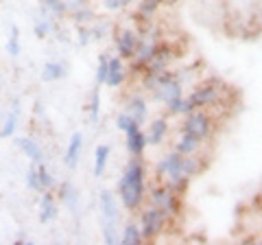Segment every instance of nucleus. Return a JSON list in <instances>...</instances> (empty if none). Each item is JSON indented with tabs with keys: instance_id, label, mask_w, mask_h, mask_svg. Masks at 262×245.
<instances>
[{
	"instance_id": "nucleus-35",
	"label": "nucleus",
	"mask_w": 262,
	"mask_h": 245,
	"mask_svg": "<svg viewBox=\"0 0 262 245\" xmlns=\"http://www.w3.org/2000/svg\"><path fill=\"white\" fill-rule=\"evenodd\" d=\"M39 3H48V0H39Z\"/></svg>"
},
{
	"instance_id": "nucleus-1",
	"label": "nucleus",
	"mask_w": 262,
	"mask_h": 245,
	"mask_svg": "<svg viewBox=\"0 0 262 245\" xmlns=\"http://www.w3.org/2000/svg\"><path fill=\"white\" fill-rule=\"evenodd\" d=\"M146 175H149V169H146L142 158H129L125 171H122V175L118 177V184H116V195L120 199V206L125 210L138 212L144 206L146 191H149Z\"/></svg>"
},
{
	"instance_id": "nucleus-36",
	"label": "nucleus",
	"mask_w": 262,
	"mask_h": 245,
	"mask_svg": "<svg viewBox=\"0 0 262 245\" xmlns=\"http://www.w3.org/2000/svg\"><path fill=\"white\" fill-rule=\"evenodd\" d=\"M260 199H262V193H260Z\"/></svg>"
},
{
	"instance_id": "nucleus-7",
	"label": "nucleus",
	"mask_w": 262,
	"mask_h": 245,
	"mask_svg": "<svg viewBox=\"0 0 262 245\" xmlns=\"http://www.w3.org/2000/svg\"><path fill=\"white\" fill-rule=\"evenodd\" d=\"M208 145L210 142H206V140H201V138H196V136L179 129V136L175 138L173 149L179 151L182 156H206L208 149H210Z\"/></svg>"
},
{
	"instance_id": "nucleus-18",
	"label": "nucleus",
	"mask_w": 262,
	"mask_h": 245,
	"mask_svg": "<svg viewBox=\"0 0 262 245\" xmlns=\"http://www.w3.org/2000/svg\"><path fill=\"white\" fill-rule=\"evenodd\" d=\"M120 243L122 245H142L144 236H142V230H140V223H138V221H129V223L122 226Z\"/></svg>"
},
{
	"instance_id": "nucleus-3",
	"label": "nucleus",
	"mask_w": 262,
	"mask_h": 245,
	"mask_svg": "<svg viewBox=\"0 0 262 245\" xmlns=\"http://www.w3.org/2000/svg\"><path fill=\"white\" fill-rule=\"evenodd\" d=\"M146 203L160 208L173 223L184 215V197L175 193L170 186L160 182V179H155V184L149 186V191H146Z\"/></svg>"
},
{
	"instance_id": "nucleus-30",
	"label": "nucleus",
	"mask_w": 262,
	"mask_h": 245,
	"mask_svg": "<svg viewBox=\"0 0 262 245\" xmlns=\"http://www.w3.org/2000/svg\"><path fill=\"white\" fill-rule=\"evenodd\" d=\"M101 3H103V7H105L107 11L116 13V11H125L127 7L131 5V0H101Z\"/></svg>"
},
{
	"instance_id": "nucleus-34",
	"label": "nucleus",
	"mask_w": 262,
	"mask_h": 245,
	"mask_svg": "<svg viewBox=\"0 0 262 245\" xmlns=\"http://www.w3.org/2000/svg\"><path fill=\"white\" fill-rule=\"evenodd\" d=\"M179 3V0H164V5H166V7H173V5H177Z\"/></svg>"
},
{
	"instance_id": "nucleus-20",
	"label": "nucleus",
	"mask_w": 262,
	"mask_h": 245,
	"mask_svg": "<svg viewBox=\"0 0 262 245\" xmlns=\"http://www.w3.org/2000/svg\"><path fill=\"white\" fill-rule=\"evenodd\" d=\"M90 31H92V39L94 42H101V39L110 37L114 31H116V24L110 22V20H94L92 24H90Z\"/></svg>"
},
{
	"instance_id": "nucleus-23",
	"label": "nucleus",
	"mask_w": 262,
	"mask_h": 245,
	"mask_svg": "<svg viewBox=\"0 0 262 245\" xmlns=\"http://www.w3.org/2000/svg\"><path fill=\"white\" fill-rule=\"evenodd\" d=\"M35 169H37V177H39V184H42V191H53V189H57V179L53 177L51 169H48L44 162L35 165Z\"/></svg>"
},
{
	"instance_id": "nucleus-11",
	"label": "nucleus",
	"mask_w": 262,
	"mask_h": 245,
	"mask_svg": "<svg viewBox=\"0 0 262 245\" xmlns=\"http://www.w3.org/2000/svg\"><path fill=\"white\" fill-rule=\"evenodd\" d=\"M168 134H170L168 116H160V118L151 120L149 129H146V142H149V147H160L168 138Z\"/></svg>"
},
{
	"instance_id": "nucleus-6",
	"label": "nucleus",
	"mask_w": 262,
	"mask_h": 245,
	"mask_svg": "<svg viewBox=\"0 0 262 245\" xmlns=\"http://www.w3.org/2000/svg\"><path fill=\"white\" fill-rule=\"evenodd\" d=\"M138 44H140V31L134 27H116L114 31V46H116V55H120L125 62H129L136 55Z\"/></svg>"
},
{
	"instance_id": "nucleus-31",
	"label": "nucleus",
	"mask_w": 262,
	"mask_h": 245,
	"mask_svg": "<svg viewBox=\"0 0 262 245\" xmlns=\"http://www.w3.org/2000/svg\"><path fill=\"white\" fill-rule=\"evenodd\" d=\"M134 122H138V120H136V118H131V116H129V114H127V112H120V114H118V116H116V127L120 129V132H122V134H125V132H127V129H129L131 125H134Z\"/></svg>"
},
{
	"instance_id": "nucleus-8",
	"label": "nucleus",
	"mask_w": 262,
	"mask_h": 245,
	"mask_svg": "<svg viewBox=\"0 0 262 245\" xmlns=\"http://www.w3.org/2000/svg\"><path fill=\"white\" fill-rule=\"evenodd\" d=\"M125 147L131 158H144V151L149 142H146V132H142L140 122H134L125 132Z\"/></svg>"
},
{
	"instance_id": "nucleus-13",
	"label": "nucleus",
	"mask_w": 262,
	"mask_h": 245,
	"mask_svg": "<svg viewBox=\"0 0 262 245\" xmlns=\"http://www.w3.org/2000/svg\"><path fill=\"white\" fill-rule=\"evenodd\" d=\"M57 195L53 191H44L42 193V199H39V221L48 223V221H55L57 215H59V206H57Z\"/></svg>"
},
{
	"instance_id": "nucleus-19",
	"label": "nucleus",
	"mask_w": 262,
	"mask_h": 245,
	"mask_svg": "<svg viewBox=\"0 0 262 245\" xmlns=\"http://www.w3.org/2000/svg\"><path fill=\"white\" fill-rule=\"evenodd\" d=\"M110 153H112L110 145H98L94 149V177H101L105 173L107 162H110Z\"/></svg>"
},
{
	"instance_id": "nucleus-10",
	"label": "nucleus",
	"mask_w": 262,
	"mask_h": 245,
	"mask_svg": "<svg viewBox=\"0 0 262 245\" xmlns=\"http://www.w3.org/2000/svg\"><path fill=\"white\" fill-rule=\"evenodd\" d=\"M57 199H59L66 208H68L70 212H77L81 208V195H79V189L72 182H68V179H63L61 184H57Z\"/></svg>"
},
{
	"instance_id": "nucleus-27",
	"label": "nucleus",
	"mask_w": 262,
	"mask_h": 245,
	"mask_svg": "<svg viewBox=\"0 0 262 245\" xmlns=\"http://www.w3.org/2000/svg\"><path fill=\"white\" fill-rule=\"evenodd\" d=\"M107 62H110L107 53L98 55V64H96V84L98 86H105V79H107Z\"/></svg>"
},
{
	"instance_id": "nucleus-33",
	"label": "nucleus",
	"mask_w": 262,
	"mask_h": 245,
	"mask_svg": "<svg viewBox=\"0 0 262 245\" xmlns=\"http://www.w3.org/2000/svg\"><path fill=\"white\" fill-rule=\"evenodd\" d=\"M11 112H13V114H18V116L22 114V103H20V99H13V103H11Z\"/></svg>"
},
{
	"instance_id": "nucleus-32",
	"label": "nucleus",
	"mask_w": 262,
	"mask_h": 245,
	"mask_svg": "<svg viewBox=\"0 0 262 245\" xmlns=\"http://www.w3.org/2000/svg\"><path fill=\"white\" fill-rule=\"evenodd\" d=\"M85 5H90V0H66L68 13H70V11H75V9H79V7H85Z\"/></svg>"
},
{
	"instance_id": "nucleus-9",
	"label": "nucleus",
	"mask_w": 262,
	"mask_h": 245,
	"mask_svg": "<svg viewBox=\"0 0 262 245\" xmlns=\"http://www.w3.org/2000/svg\"><path fill=\"white\" fill-rule=\"evenodd\" d=\"M129 77V68L125 66V59L120 55H110L107 62V79H105V86L107 88H122V84Z\"/></svg>"
},
{
	"instance_id": "nucleus-15",
	"label": "nucleus",
	"mask_w": 262,
	"mask_h": 245,
	"mask_svg": "<svg viewBox=\"0 0 262 245\" xmlns=\"http://www.w3.org/2000/svg\"><path fill=\"white\" fill-rule=\"evenodd\" d=\"M15 145L20 147L22 153L33 162V165H39V162H44V149H42V145H39L35 138L20 136V138H15Z\"/></svg>"
},
{
	"instance_id": "nucleus-29",
	"label": "nucleus",
	"mask_w": 262,
	"mask_h": 245,
	"mask_svg": "<svg viewBox=\"0 0 262 245\" xmlns=\"http://www.w3.org/2000/svg\"><path fill=\"white\" fill-rule=\"evenodd\" d=\"M77 42H79V46H90V44L94 42L90 27H85V24H81V27H77Z\"/></svg>"
},
{
	"instance_id": "nucleus-24",
	"label": "nucleus",
	"mask_w": 262,
	"mask_h": 245,
	"mask_svg": "<svg viewBox=\"0 0 262 245\" xmlns=\"http://www.w3.org/2000/svg\"><path fill=\"white\" fill-rule=\"evenodd\" d=\"M20 51H22V44H20V31L18 27H13L9 29V37H7V53H9V57H20Z\"/></svg>"
},
{
	"instance_id": "nucleus-26",
	"label": "nucleus",
	"mask_w": 262,
	"mask_h": 245,
	"mask_svg": "<svg viewBox=\"0 0 262 245\" xmlns=\"http://www.w3.org/2000/svg\"><path fill=\"white\" fill-rule=\"evenodd\" d=\"M103 241L107 243V245H116V243H120L118 223H114V221H103Z\"/></svg>"
},
{
	"instance_id": "nucleus-22",
	"label": "nucleus",
	"mask_w": 262,
	"mask_h": 245,
	"mask_svg": "<svg viewBox=\"0 0 262 245\" xmlns=\"http://www.w3.org/2000/svg\"><path fill=\"white\" fill-rule=\"evenodd\" d=\"M88 118L92 125H96L101 120V90H98V84L96 88L92 90V96H90V105H88Z\"/></svg>"
},
{
	"instance_id": "nucleus-12",
	"label": "nucleus",
	"mask_w": 262,
	"mask_h": 245,
	"mask_svg": "<svg viewBox=\"0 0 262 245\" xmlns=\"http://www.w3.org/2000/svg\"><path fill=\"white\" fill-rule=\"evenodd\" d=\"M98 203H101L103 221H114V223H118V221H120V208H118L116 195H114L112 191L103 189L101 195H98Z\"/></svg>"
},
{
	"instance_id": "nucleus-21",
	"label": "nucleus",
	"mask_w": 262,
	"mask_h": 245,
	"mask_svg": "<svg viewBox=\"0 0 262 245\" xmlns=\"http://www.w3.org/2000/svg\"><path fill=\"white\" fill-rule=\"evenodd\" d=\"M68 18L77 24V27H81V24H85V27H90L94 20H96V11L92 9V5H85V7H79V9L70 11Z\"/></svg>"
},
{
	"instance_id": "nucleus-2",
	"label": "nucleus",
	"mask_w": 262,
	"mask_h": 245,
	"mask_svg": "<svg viewBox=\"0 0 262 245\" xmlns=\"http://www.w3.org/2000/svg\"><path fill=\"white\" fill-rule=\"evenodd\" d=\"M227 92H229V88L223 81L216 77H210V79L199 81L186 99H188V105H190V112L192 110H214L225 103Z\"/></svg>"
},
{
	"instance_id": "nucleus-5",
	"label": "nucleus",
	"mask_w": 262,
	"mask_h": 245,
	"mask_svg": "<svg viewBox=\"0 0 262 245\" xmlns=\"http://www.w3.org/2000/svg\"><path fill=\"white\" fill-rule=\"evenodd\" d=\"M138 223H140L144 243H155L168 230V226H173V221H170L160 208H155L146 201H144V206L138 210Z\"/></svg>"
},
{
	"instance_id": "nucleus-25",
	"label": "nucleus",
	"mask_w": 262,
	"mask_h": 245,
	"mask_svg": "<svg viewBox=\"0 0 262 245\" xmlns=\"http://www.w3.org/2000/svg\"><path fill=\"white\" fill-rule=\"evenodd\" d=\"M18 118L20 116L13 112L7 114V118L3 120V127H0V138H13L15 136V132H18V122H20Z\"/></svg>"
},
{
	"instance_id": "nucleus-16",
	"label": "nucleus",
	"mask_w": 262,
	"mask_h": 245,
	"mask_svg": "<svg viewBox=\"0 0 262 245\" xmlns=\"http://www.w3.org/2000/svg\"><path fill=\"white\" fill-rule=\"evenodd\" d=\"M81 149H83V136H81V132H75L70 136L68 149H66V156H63V162L68 169H77L79 158H81Z\"/></svg>"
},
{
	"instance_id": "nucleus-14",
	"label": "nucleus",
	"mask_w": 262,
	"mask_h": 245,
	"mask_svg": "<svg viewBox=\"0 0 262 245\" xmlns=\"http://www.w3.org/2000/svg\"><path fill=\"white\" fill-rule=\"evenodd\" d=\"M125 112L131 118H136L140 125H144L146 118H149V105H146V99L142 94H131L125 103Z\"/></svg>"
},
{
	"instance_id": "nucleus-17",
	"label": "nucleus",
	"mask_w": 262,
	"mask_h": 245,
	"mask_svg": "<svg viewBox=\"0 0 262 245\" xmlns=\"http://www.w3.org/2000/svg\"><path fill=\"white\" fill-rule=\"evenodd\" d=\"M66 75H68L66 62H46L39 77H42V81H46V84H55V81H61Z\"/></svg>"
},
{
	"instance_id": "nucleus-4",
	"label": "nucleus",
	"mask_w": 262,
	"mask_h": 245,
	"mask_svg": "<svg viewBox=\"0 0 262 245\" xmlns=\"http://www.w3.org/2000/svg\"><path fill=\"white\" fill-rule=\"evenodd\" d=\"M179 129L201 138V140H206V142H212L216 136V129H219V118L214 116L212 110H192V112H188L186 116H182Z\"/></svg>"
},
{
	"instance_id": "nucleus-28",
	"label": "nucleus",
	"mask_w": 262,
	"mask_h": 245,
	"mask_svg": "<svg viewBox=\"0 0 262 245\" xmlns=\"http://www.w3.org/2000/svg\"><path fill=\"white\" fill-rule=\"evenodd\" d=\"M27 186H29V191H33V193H44V191H42V184H39L35 165H33V167L27 171Z\"/></svg>"
}]
</instances>
